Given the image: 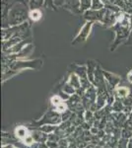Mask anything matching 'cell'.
<instances>
[{
  "mask_svg": "<svg viewBox=\"0 0 132 148\" xmlns=\"http://www.w3.org/2000/svg\"><path fill=\"white\" fill-rule=\"evenodd\" d=\"M33 49H34V47H33L32 42H31V44H29V45H27V46L24 47V49L20 52H19V53H15L16 60H17V59L23 58V57H25V56H30V54L33 52Z\"/></svg>",
  "mask_w": 132,
  "mask_h": 148,
  "instance_id": "obj_9",
  "label": "cell"
},
{
  "mask_svg": "<svg viewBox=\"0 0 132 148\" xmlns=\"http://www.w3.org/2000/svg\"><path fill=\"white\" fill-rule=\"evenodd\" d=\"M42 65V61L40 59H35L30 61H23V60H15L10 64V69L17 70V69H25V68H35L39 69Z\"/></svg>",
  "mask_w": 132,
  "mask_h": 148,
  "instance_id": "obj_3",
  "label": "cell"
},
{
  "mask_svg": "<svg viewBox=\"0 0 132 148\" xmlns=\"http://www.w3.org/2000/svg\"><path fill=\"white\" fill-rule=\"evenodd\" d=\"M107 9V8H105ZM103 24L105 26V27H112L116 24V13L107 9L105 14V18L104 21H103Z\"/></svg>",
  "mask_w": 132,
  "mask_h": 148,
  "instance_id": "obj_7",
  "label": "cell"
},
{
  "mask_svg": "<svg viewBox=\"0 0 132 148\" xmlns=\"http://www.w3.org/2000/svg\"><path fill=\"white\" fill-rule=\"evenodd\" d=\"M50 101H51V103L54 105V106H56V107H57L59 104H61V103H62V98H61L60 96H59V95H56V96H53V97H52Z\"/></svg>",
  "mask_w": 132,
  "mask_h": 148,
  "instance_id": "obj_18",
  "label": "cell"
},
{
  "mask_svg": "<svg viewBox=\"0 0 132 148\" xmlns=\"http://www.w3.org/2000/svg\"><path fill=\"white\" fill-rule=\"evenodd\" d=\"M29 17L34 22H38L42 17V13L40 9H33V10L29 11Z\"/></svg>",
  "mask_w": 132,
  "mask_h": 148,
  "instance_id": "obj_11",
  "label": "cell"
},
{
  "mask_svg": "<svg viewBox=\"0 0 132 148\" xmlns=\"http://www.w3.org/2000/svg\"><path fill=\"white\" fill-rule=\"evenodd\" d=\"M116 94L117 95V97H119V98H126L127 96H129V89L126 87L118 86L116 89Z\"/></svg>",
  "mask_w": 132,
  "mask_h": 148,
  "instance_id": "obj_12",
  "label": "cell"
},
{
  "mask_svg": "<svg viewBox=\"0 0 132 148\" xmlns=\"http://www.w3.org/2000/svg\"><path fill=\"white\" fill-rule=\"evenodd\" d=\"M105 6V4L104 3L103 0H93L91 9L92 10H101V9H104Z\"/></svg>",
  "mask_w": 132,
  "mask_h": 148,
  "instance_id": "obj_16",
  "label": "cell"
},
{
  "mask_svg": "<svg viewBox=\"0 0 132 148\" xmlns=\"http://www.w3.org/2000/svg\"><path fill=\"white\" fill-rule=\"evenodd\" d=\"M103 73H104L105 79L107 81V84L109 86H112V88H114L116 86H117L118 82L120 81V77L118 75H116V74L109 73L107 71L103 70Z\"/></svg>",
  "mask_w": 132,
  "mask_h": 148,
  "instance_id": "obj_8",
  "label": "cell"
},
{
  "mask_svg": "<svg viewBox=\"0 0 132 148\" xmlns=\"http://www.w3.org/2000/svg\"><path fill=\"white\" fill-rule=\"evenodd\" d=\"M44 0H30L29 1V8L30 10L33 9H40V7L44 5Z\"/></svg>",
  "mask_w": 132,
  "mask_h": 148,
  "instance_id": "obj_13",
  "label": "cell"
},
{
  "mask_svg": "<svg viewBox=\"0 0 132 148\" xmlns=\"http://www.w3.org/2000/svg\"><path fill=\"white\" fill-rule=\"evenodd\" d=\"M127 80H128V82L132 85V69L127 73Z\"/></svg>",
  "mask_w": 132,
  "mask_h": 148,
  "instance_id": "obj_20",
  "label": "cell"
},
{
  "mask_svg": "<svg viewBox=\"0 0 132 148\" xmlns=\"http://www.w3.org/2000/svg\"><path fill=\"white\" fill-rule=\"evenodd\" d=\"M75 88L73 87V86H71L69 84L68 82L66 83L65 85H64V88H63V91L66 93V94L68 95H74V93H75Z\"/></svg>",
  "mask_w": 132,
  "mask_h": 148,
  "instance_id": "obj_17",
  "label": "cell"
},
{
  "mask_svg": "<svg viewBox=\"0 0 132 148\" xmlns=\"http://www.w3.org/2000/svg\"><path fill=\"white\" fill-rule=\"evenodd\" d=\"M15 133L17 136L19 138H21V139H25V138L28 136L27 130H26L25 127H23V126H19L18 128H16Z\"/></svg>",
  "mask_w": 132,
  "mask_h": 148,
  "instance_id": "obj_15",
  "label": "cell"
},
{
  "mask_svg": "<svg viewBox=\"0 0 132 148\" xmlns=\"http://www.w3.org/2000/svg\"><path fill=\"white\" fill-rule=\"evenodd\" d=\"M93 26H94L93 21H87L85 25L82 27V29L80 30V32L78 33V35L75 37V39L72 40L71 42L72 46H79V45L85 42L87 40L88 37L90 36L91 32H92Z\"/></svg>",
  "mask_w": 132,
  "mask_h": 148,
  "instance_id": "obj_2",
  "label": "cell"
},
{
  "mask_svg": "<svg viewBox=\"0 0 132 148\" xmlns=\"http://www.w3.org/2000/svg\"><path fill=\"white\" fill-rule=\"evenodd\" d=\"M114 109L116 110V111H120V110H122V104H121V102L116 101V103H114Z\"/></svg>",
  "mask_w": 132,
  "mask_h": 148,
  "instance_id": "obj_19",
  "label": "cell"
},
{
  "mask_svg": "<svg viewBox=\"0 0 132 148\" xmlns=\"http://www.w3.org/2000/svg\"><path fill=\"white\" fill-rule=\"evenodd\" d=\"M92 2L93 0H80V6H81V11L84 13L85 11H88L92 7Z\"/></svg>",
  "mask_w": 132,
  "mask_h": 148,
  "instance_id": "obj_14",
  "label": "cell"
},
{
  "mask_svg": "<svg viewBox=\"0 0 132 148\" xmlns=\"http://www.w3.org/2000/svg\"><path fill=\"white\" fill-rule=\"evenodd\" d=\"M31 40L30 39H28V40H21V42H19L18 44H16L15 46H13L12 47H10L9 49H7V51H3V53L4 54H15V53H19L22 49L25 47L27 45L29 44H31Z\"/></svg>",
  "mask_w": 132,
  "mask_h": 148,
  "instance_id": "obj_5",
  "label": "cell"
},
{
  "mask_svg": "<svg viewBox=\"0 0 132 148\" xmlns=\"http://www.w3.org/2000/svg\"><path fill=\"white\" fill-rule=\"evenodd\" d=\"M105 11H107L105 8L101 9V10H92V9H90V10L84 12L83 16L87 21H93V22L98 21V22H100V23H103L104 18H105Z\"/></svg>",
  "mask_w": 132,
  "mask_h": 148,
  "instance_id": "obj_4",
  "label": "cell"
},
{
  "mask_svg": "<svg viewBox=\"0 0 132 148\" xmlns=\"http://www.w3.org/2000/svg\"><path fill=\"white\" fill-rule=\"evenodd\" d=\"M29 12L25 2H16L8 11L9 27L19 26L27 21Z\"/></svg>",
  "mask_w": 132,
  "mask_h": 148,
  "instance_id": "obj_1",
  "label": "cell"
},
{
  "mask_svg": "<svg viewBox=\"0 0 132 148\" xmlns=\"http://www.w3.org/2000/svg\"><path fill=\"white\" fill-rule=\"evenodd\" d=\"M68 83L70 84L71 86H73L75 89H80L82 87V84H81V80H80V77L76 74L75 72L72 73L70 76H69V79H68Z\"/></svg>",
  "mask_w": 132,
  "mask_h": 148,
  "instance_id": "obj_10",
  "label": "cell"
},
{
  "mask_svg": "<svg viewBox=\"0 0 132 148\" xmlns=\"http://www.w3.org/2000/svg\"><path fill=\"white\" fill-rule=\"evenodd\" d=\"M63 6L64 8H66L67 10H70L74 14L82 13L80 6V0H65Z\"/></svg>",
  "mask_w": 132,
  "mask_h": 148,
  "instance_id": "obj_6",
  "label": "cell"
}]
</instances>
